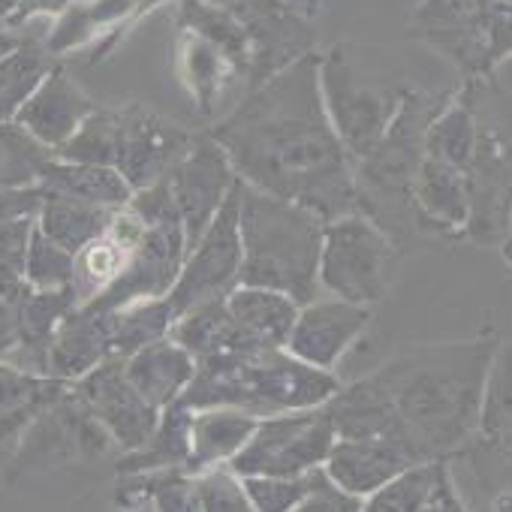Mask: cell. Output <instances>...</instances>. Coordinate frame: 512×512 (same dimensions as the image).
<instances>
[{"label":"cell","instance_id":"836d02e7","mask_svg":"<svg viewBox=\"0 0 512 512\" xmlns=\"http://www.w3.org/2000/svg\"><path fill=\"white\" fill-rule=\"evenodd\" d=\"M106 314H109V332H112V359H121V362H127L142 347L166 338L175 326V311L169 299L139 302V305H127L121 311H106Z\"/></svg>","mask_w":512,"mask_h":512},{"label":"cell","instance_id":"4dcf8cb0","mask_svg":"<svg viewBox=\"0 0 512 512\" xmlns=\"http://www.w3.org/2000/svg\"><path fill=\"white\" fill-rule=\"evenodd\" d=\"M112 217H115L112 208H100V205H88L79 199L43 193L37 229L43 235H49L55 244H61L64 250H70L73 256H79L91 241H97L112 226Z\"/></svg>","mask_w":512,"mask_h":512},{"label":"cell","instance_id":"f35d334b","mask_svg":"<svg viewBox=\"0 0 512 512\" xmlns=\"http://www.w3.org/2000/svg\"><path fill=\"white\" fill-rule=\"evenodd\" d=\"M115 145H118V106H97V112L79 127V133L55 157L70 163L115 169Z\"/></svg>","mask_w":512,"mask_h":512},{"label":"cell","instance_id":"603a6c76","mask_svg":"<svg viewBox=\"0 0 512 512\" xmlns=\"http://www.w3.org/2000/svg\"><path fill=\"white\" fill-rule=\"evenodd\" d=\"M178 70L187 94L205 118H214L235 88L247 94V79L238 64L220 46L193 31H178Z\"/></svg>","mask_w":512,"mask_h":512},{"label":"cell","instance_id":"83f0119b","mask_svg":"<svg viewBox=\"0 0 512 512\" xmlns=\"http://www.w3.org/2000/svg\"><path fill=\"white\" fill-rule=\"evenodd\" d=\"M169 338L178 341L196 362L211 359V356H244V353L263 350L241 332V326L226 308V299H217V302H208L181 314Z\"/></svg>","mask_w":512,"mask_h":512},{"label":"cell","instance_id":"5b68a950","mask_svg":"<svg viewBox=\"0 0 512 512\" xmlns=\"http://www.w3.org/2000/svg\"><path fill=\"white\" fill-rule=\"evenodd\" d=\"M461 91L476 118V142L464 169L470 220L461 241L500 250L512 220V94L497 76L461 82Z\"/></svg>","mask_w":512,"mask_h":512},{"label":"cell","instance_id":"b9f144b4","mask_svg":"<svg viewBox=\"0 0 512 512\" xmlns=\"http://www.w3.org/2000/svg\"><path fill=\"white\" fill-rule=\"evenodd\" d=\"M202 512H256L244 494L241 479L229 467H217L193 476Z\"/></svg>","mask_w":512,"mask_h":512},{"label":"cell","instance_id":"816d5d0a","mask_svg":"<svg viewBox=\"0 0 512 512\" xmlns=\"http://www.w3.org/2000/svg\"><path fill=\"white\" fill-rule=\"evenodd\" d=\"M500 253H503V263L512 269V220H509V229H506V238L500 244Z\"/></svg>","mask_w":512,"mask_h":512},{"label":"cell","instance_id":"7402d4cb","mask_svg":"<svg viewBox=\"0 0 512 512\" xmlns=\"http://www.w3.org/2000/svg\"><path fill=\"white\" fill-rule=\"evenodd\" d=\"M413 464H422V461L401 443L338 440L323 470L329 473V479L335 485L368 500L374 491H380L389 479H395L398 473H404Z\"/></svg>","mask_w":512,"mask_h":512},{"label":"cell","instance_id":"44dd1931","mask_svg":"<svg viewBox=\"0 0 512 512\" xmlns=\"http://www.w3.org/2000/svg\"><path fill=\"white\" fill-rule=\"evenodd\" d=\"M79 308L73 290L58 293H37L25 290V296L16 302V347L7 356L10 365L49 377V350L61 329V323Z\"/></svg>","mask_w":512,"mask_h":512},{"label":"cell","instance_id":"8d00e7d4","mask_svg":"<svg viewBox=\"0 0 512 512\" xmlns=\"http://www.w3.org/2000/svg\"><path fill=\"white\" fill-rule=\"evenodd\" d=\"M512 434V341H500L482 392L479 440L500 443Z\"/></svg>","mask_w":512,"mask_h":512},{"label":"cell","instance_id":"5bb4252c","mask_svg":"<svg viewBox=\"0 0 512 512\" xmlns=\"http://www.w3.org/2000/svg\"><path fill=\"white\" fill-rule=\"evenodd\" d=\"M166 184L178 205L187 244L193 247L226 205L229 193L238 184V172L229 154L208 133H196L187 154L166 175Z\"/></svg>","mask_w":512,"mask_h":512},{"label":"cell","instance_id":"60d3db41","mask_svg":"<svg viewBox=\"0 0 512 512\" xmlns=\"http://www.w3.org/2000/svg\"><path fill=\"white\" fill-rule=\"evenodd\" d=\"M256 512H296L308 494V476H238Z\"/></svg>","mask_w":512,"mask_h":512},{"label":"cell","instance_id":"ab89813d","mask_svg":"<svg viewBox=\"0 0 512 512\" xmlns=\"http://www.w3.org/2000/svg\"><path fill=\"white\" fill-rule=\"evenodd\" d=\"M40 208H43L40 187L0 190V247L28 250L31 232L37 229Z\"/></svg>","mask_w":512,"mask_h":512},{"label":"cell","instance_id":"7a4b0ae2","mask_svg":"<svg viewBox=\"0 0 512 512\" xmlns=\"http://www.w3.org/2000/svg\"><path fill=\"white\" fill-rule=\"evenodd\" d=\"M497 347L494 332L410 344L374 371L425 461H452L479 437L482 392Z\"/></svg>","mask_w":512,"mask_h":512},{"label":"cell","instance_id":"f907efd6","mask_svg":"<svg viewBox=\"0 0 512 512\" xmlns=\"http://www.w3.org/2000/svg\"><path fill=\"white\" fill-rule=\"evenodd\" d=\"M22 40H25V34H19V31H0V64L22 46Z\"/></svg>","mask_w":512,"mask_h":512},{"label":"cell","instance_id":"ac0fdd59","mask_svg":"<svg viewBox=\"0 0 512 512\" xmlns=\"http://www.w3.org/2000/svg\"><path fill=\"white\" fill-rule=\"evenodd\" d=\"M326 410L332 416L338 440H389L407 446L419 461H425L413 446L389 392L374 377V371L353 383H344L338 395L326 404Z\"/></svg>","mask_w":512,"mask_h":512},{"label":"cell","instance_id":"484cf974","mask_svg":"<svg viewBox=\"0 0 512 512\" xmlns=\"http://www.w3.org/2000/svg\"><path fill=\"white\" fill-rule=\"evenodd\" d=\"M256 425L253 413L235 410V407H208L193 410L190 422V461L184 467L187 476H199L217 467H229L241 449L250 443Z\"/></svg>","mask_w":512,"mask_h":512},{"label":"cell","instance_id":"4316f807","mask_svg":"<svg viewBox=\"0 0 512 512\" xmlns=\"http://www.w3.org/2000/svg\"><path fill=\"white\" fill-rule=\"evenodd\" d=\"M226 308L241 326V332L263 350H287V341L293 335L299 302L278 290L263 287H238L226 296Z\"/></svg>","mask_w":512,"mask_h":512},{"label":"cell","instance_id":"681fc988","mask_svg":"<svg viewBox=\"0 0 512 512\" xmlns=\"http://www.w3.org/2000/svg\"><path fill=\"white\" fill-rule=\"evenodd\" d=\"M28 0H0V31H13Z\"/></svg>","mask_w":512,"mask_h":512},{"label":"cell","instance_id":"4fadbf2b","mask_svg":"<svg viewBox=\"0 0 512 512\" xmlns=\"http://www.w3.org/2000/svg\"><path fill=\"white\" fill-rule=\"evenodd\" d=\"M193 136L187 127L139 106L127 103L118 106V145H115V169L124 175V181L139 193L154 184H160L175 163L187 154L193 145Z\"/></svg>","mask_w":512,"mask_h":512},{"label":"cell","instance_id":"30bf717a","mask_svg":"<svg viewBox=\"0 0 512 512\" xmlns=\"http://www.w3.org/2000/svg\"><path fill=\"white\" fill-rule=\"evenodd\" d=\"M112 452H118V446L70 386L49 410L31 422L4 476H43L70 464L100 461Z\"/></svg>","mask_w":512,"mask_h":512},{"label":"cell","instance_id":"277c9868","mask_svg":"<svg viewBox=\"0 0 512 512\" xmlns=\"http://www.w3.org/2000/svg\"><path fill=\"white\" fill-rule=\"evenodd\" d=\"M341 386L338 374L311 368L287 350H260L199 359L181 404L190 410L235 407L266 419L290 410L326 407Z\"/></svg>","mask_w":512,"mask_h":512},{"label":"cell","instance_id":"8992f818","mask_svg":"<svg viewBox=\"0 0 512 512\" xmlns=\"http://www.w3.org/2000/svg\"><path fill=\"white\" fill-rule=\"evenodd\" d=\"M455 91L428 94L413 88L401 103L395 121L383 133V139L356 160V187L362 214L380 223L395 241L404 226H416L413 220V181L425 160V133L434 115Z\"/></svg>","mask_w":512,"mask_h":512},{"label":"cell","instance_id":"2e32d148","mask_svg":"<svg viewBox=\"0 0 512 512\" xmlns=\"http://www.w3.org/2000/svg\"><path fill=\"white\" fill-rule=\"evenodd\" d=\"M70 386L94 413V419L106 428L121 455L136 452L151 440L160 422V410L136 392V386L127 380L121 359L103 362L100 368H94Z\"/></svg>","mask_w":512,"mask_h":512},{"label":"cell","instance_id":"ee69618b","mask_svg":"<svg viewBox=\"0 0 512 512\" xmlns=\"http://www.w3.org/2000/svg\"><path fill=\"white\" fill-rule=\"evenodd\" d=\"M485 46H488V67L497 70L506 58H512V4L497 0L488 25H485Z\"/></svg>","mask_w":512,"mask_h":512},{"label":"cell","instance_id":"ffe728a7","mask_svg":"<svg viewBox=\"0 0 512 512\" xmlns=\"http://www.w3.org/2000/svg\"><path fill=\"white\" fill-rule=\"evenodd\" d=\"M413 220L425 235L461 238L470 220L464 169L425 157L413 181Z\"/></svg>","mask_w":512,"mask_h":512},{"label":"cell","instance_id":"7c38bea8","mask_svg":"<svg viewBox=\"0 0 512 512\" xmlns=\"http://www.w3.org/2000/svg\"><path fill=\"white\" fill-rule=\"evenodd\" d=\"M241 190L244 181L238 178L235 190L229 193L226 205L214 217V223L199 235V241L187 250V260L181 269V278L175 290L169 293V305L175 311V320L199 305L226 299L232 290L241 287Z\"/></svg>","mask_w":512,"mask_h":512},{"label":"cell","instance_id":"cb8c5ba5","mask_svg":"<svg viewBox=\"0 0 512 512\" xmlns=\"http://www.w3.org/2000/svg\"><path fill=\"white\" fill-rule=\"evenodd\" d=\"M127 380L136 386V392L157 407L160 413L181 404L187 395L193 377H196V359L169 335L142 347L124 362Z\"/></svg>","mask_w":512,"mask_h":512},{"label":"cell","instance_id":"74e56055","mask_svg":"<svg viewBox=\"0 0 512 512\" xmlns=\"http://www.w3.org/2000/svg\"><path fill=\"white\" fill-rule=\"evenodd\" d=\"M73 278H76V256L61 244H55L40 229H34L25 250V284L37 293H58V290H73Z\"/></svg>","mask_w":512,"mask_h":512},{"label":"cell","instance_id":"d6986e66","mask_svg":"<svg viewBox=\"0 0 512 512\" xmlns=\"http://www.w3.org/2000/svg\"><path fill=\"white\" fill-rule=\"evenodd\" d=\"M94 112L97 103L58 64L37 88V94L28 100V106L19 112L16 124L25 127L40 145L58 154Z\"/></svg>","mask_w":512,"mask_h":512},{"label":"cell","instance_id":"6da1fadb","mask_svg":"<svg viewBox=\"0 0 512 512\" xmlns=\"http://www.w3.org/2000/svg\"><path fill=\"white\" fill-rule=\"evenodd\" d=\"M247 187L320 214L326 223L362 211L356 160L329 118L320 52L290 64L205 130Z\"/></svg>","mask_w":512,"mask_h":512},{"label":"cell","instance_id":"e0dca14e","mask_svg":"<svg viewBox=\"0 0 512 512\" xmlns=\"http://www.w3.org/2000/svg\"><path fill=\"white\" fill-rule=\"evenodd\" d=\"M371 320H374V308L320 296L299 308L293 335L287 341V353H293L299 362L311 368L335 374L341 359L362 341Z\"/></svg>","mask_w":512,"mask_h":512},{"label":"cell","instance_id":"f546056e","mask_svg":"<svg viewBox=\"0 0 512 512\" xmlns=\"http://www.w3.org/2000/svg\"><path fill=\"white\" fill-rule=\"evenodd\" d=\"M190 422H193V410L184 404L163 410L151 440L136 452L118 455V461H115L118 476L184 470L190 461Z\"/></svg>","mask_w":512,"mask_h":512},{"label":"cell","instance_id":"ba28073f","mask_svg":"<svg viewBox=\"0 0 512 512\" xmlns=\"http://www.w3.org/2000/svg\"><path fill=\"white\" fill-rule=\"evenodd\" d=\"M130 208L142 217L145 232L139 244L133 247L121 278L100 299L82 308L121 311L127 305L169 299V293L175 290L181 278L190 244H187V232H184V223H181V214H178V205L172 199L166 178L148 190L133 193Z\"/></svg>","mask_w":512,"mask_h":512},{"label":"cell","instance_id":"e575fe53","mask_svg":"<svg viewBox=\"0 0 512 512\" xmlns=\"http://www.w3.org/2000/svg\"><path fill=\"white\" fill-rule=\"evenodd\" d=\"M55 151L40 145L16 121L0 124V190L40 187Z\"/></svg>","mask_w":512,"mask_h":512},{"label":"cell","instance_id":"52a82bcc","mask_svg":"<svg viewBox=\"0 0 512 512\" xmlns=\"http://www.w3.org/2000/svg\"><path fill=\"white\" fill-rule=\"evenodd\" d=\"M320 88L335 133L353 160L371 154L413 91L404 79H392L380 70L377 52L353 43L320 52Z\"/></svg>","mask_w":512,"mask_h":512},{"label":"cell","instance_id":"d6a6232c","mask_svg":"<svg viewBox=\"0 0 512 512\" xmlns=\"http://www.w3.org/2000/svg\"><path fill=\"white\" fill-rule=\"evenodd\" d=\"M473 142H476V118H473V109H470L464 91L458 88L443 103V109L434 115V121L428 124L425 157L449 163L455 169H467Z\"/></svg>","mask_w":512,"mask_h":512},{"label":"cell","instance_id":"d590c367","mask_svg":"<svg viewBox=\"0 0 512 512\" xmlns=\"http://www.w3.org/2000/svg\"><path fill=\"white\" fill-rule=\"evenodd\" d=\"M449 461H422L389 479L365 500V512H425Z\"/></svg>","mask_w":512,"mask_h":512},{"label":"cell","instance_id":"d4e9b609","mask_svg":"<svg viewBox=\"0 0 512 512\" xmlns=\"http://www.w3.org/2000/svg\"><path fill=\"white\" fill-rule=\"evenodd\" d=\"M103 362H112L109 314L94 308H76L58 329L49 350V377L76 383Z\"/></svg>","mask_w":512,"mask_h":512},{"label":"cell","instance_id":"c3c4849f","mask_svg":"<svg viewBox=\"0 0 512 512\" xmlns=\"http://www.w3.org/2000/svg\"><path fill=\"white\" fill-rule=\"evenodd\" d=\"M76 4V0H28L25 4V10L19 13V19H16V28L13 31H19L25 22H31L34 16H46V13H64V10H70Z\"/></svg>","mask_w":512,"mask_h":512},{"label":"cell","instance_id":"f6af8a7d","mask_svg":"<svg viewBox=\"0 0 512 512\" xmlns=\"http://www.w3.org/2000/svg\"><path fill=\"white\" fill-rule=\"evenodd\" d=\"M25 250L0 247V299L16 305L25 296Z\"/></svg>","mask_w":512,"mask_h":512},{"label":"cell","instance_id":"bcb514c9","mask_svg":"<svg viewBox=\"0 0 512 512\" xmlns=\"http://www.w3.org/2000/svg\"><path fill=\"white\" fill-rule=\"evenodd\" d=\"M425 512H473L470 503L464 500V494L458 491L449 464H446V473L440 476V482H437V488H434V494H431Z\"/></svg>","mask_w":512,"mask_h":512},{"label":"cell","instance_id":"7bdbcfd3","mask_svg":"<svg viewBox=\"0 0 512 512\" xmlns=\"http://www.w3.org/2000/svg\"><path fill=\"white\" fill-rule=\"evenodd\" d=\"M296 512H365V500L344 491L329 479V473L320 467L308 479V494L296 506Z\"/></svg>","mask_w":512,"mask_h":512},{"label":"cell","instance_id":"3957f363","mask_svg":"<svg viewBox=\"0 0 512 512\" xmlns=\"http://www.w3.org/2000/svg\"><path fill=\"white\" fill-rule=\"evenodd\" d=\"M241 287H263L308 305L323 296L320 253L326 220L256 187L241 190Z\"/></svg>","mask_w":512,"mask_h":512},{"label":"cell","instance_id":"8fae6325","mask_svg":"<svg viewBox=\"0 0 512 512\" xmlns=\"http://www.w3.org/2000/svg\"><path fill=\"white\" fill-rule=\"evenodd\" d=\"M338 431L326 407L266 416L229 464L235 476H308L326 467Z\"/></svg>","mask_w":512,"mask_h":512},{"label":"cell","instance_id":"9c48e42d","mask_svg":"<svg viewBox=\"0 0 512 512\" xmlns=\"http://www.w3.org/2000/svg\"><path fill=\"white\" fill-rule=\"evenodd\" d=\"M398 256V241L368 214L338 217L326 223L323 235L320 290L350 305L377 308L392 290Z\"/></svg>","mask_w":512,"mask_h":512},{"label":"cell","instance_id":"7dc6e473","mask_svg":"<svg viewBox=\"0 0 512 512\" xmlns=\"http://www.w3.org/2000/svg\"><path fill=\"white\" fill-rule=\"evenodd\" d=\"M13 347H16V305L0 299V362H7Z\"/></svg>","mask_w":512,"mask_h":512},{"label":"cell","instance_id":"1f68e13d","mask_svg":"<svg viewBox=\"0 0 512 512\" xmlns=\"http://www.w3.org/2000/svg\"><path fill=\"white\" fill-rule=\"evenodd\" d=\"M55 67L58 61L49 52L46 40L25 34L22 46L0 64V124L19 118V112L28 106V100Z\"/></svg>","mask_w":512,"mask_h":512},{"label":"cell","instance_id":"9a60e30c","mask_svg":"<svg viewBox=\"0 0 512 512\" xmlns=\"http://www.w3.org/2000/svg\"><path fill=\"white\" fill-rule=\"evenodd\" d=\"M497 0H422L413 13L416 37L455 64L461 82L494 76L488 67L485 25Z\"/></svg>","mask_w":512,"mask_h":512},{"label":"cell","instance_id":"f1b7e54d","mask_svg":"<svg viewBox=\"0 0 512 512\" xmlns=\"http://www.w3.org/2000/svg\"><path fill=\"white\" fill-rule=\"evenodd\" d=\"M43 193H55V196H67V199H79L88 205H100V208H127L133 199V187L124 181V175L112 166H88V163H70L55 157L40 181Z\"/></svg>","mask_w":512,"mask_h":512}]
</instances>
